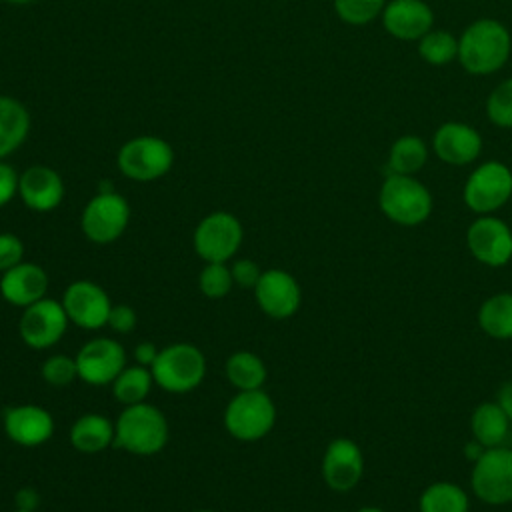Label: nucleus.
<instances>
[{"label": "nucleus", "mask_w": 512, "mask_h": 512, "mask_svg": "<svg viewBox=\"0 0 512 512\" xmlns=\"http://www.w3.org/2000/svg\"><path fill=\"white\" fill-rule=\"evenodd\" d=\"M482 150L480 134L462 122H446L434 134V152L436 156L454 166L470 164L478 158Z\"/></svg>", "instance_id": "nucleus-21"}, {"label": "nucleus", "mask_w": 512, "mask_h": 512, "mask_svg": "<svg viewBox=\"0 0 512 512\" xmlns=\"http://www.w3.org/2000/svg\"><path fill=\"white\" fill-rule=\"evenodd\" d=\"M154 382L172 394H184L200 386L206 374L202 350L190 342H174L162 348L150 366Z\"/></svg>", "instance_id": "nucleus-3"}, {"label": "nucleus", "mask_w": 512, "mask_h": 512, "mask_svg": "<svg viewBox=\"0 0 512 512\" xmlns=\"http://www.w3.org/2000/svg\"><path fill=\"white\" fill-rule=\"evenodd\" d=\"M228 382L238 390H258L266 382V366L254 352L240 350L228 356L224 366Z\"/></svg>", "instance_id": "nucleus-26"}, {"label": "nucleus", "mask_w": 512, "mask_h": 512, "mask_svg": "<svg viewBox=\"0 0 512 512\" xmlns=\"http://www.w3.org/2000/svg\"><path fill=\"white\" fill-rule=\"evenodd\" d=\"M488 118L502 128H512V78L498 84L486 102Z\"/></svg>", "instance_id": "nucleus-33"}, {"label": "nucleus", "mask_w": 512, "mask_h": 512, "mask_svg": "<svg viewBox=\"0 0 512 512\" xmlns=\"http://www.w3.org/2000/svg\"><path fill=\"white\" fill-rule=\"evenodd\" d=\"M130 222V204L114 192H98L82 210L80 228L94 244H110L118 240Z\"/></svg>", "instance_id": "nucleus-8"}, {"label": "nucleus", "mask_w": 512, "mask_h": 512, "mask_svg": "<svg viewBox=\"0 0 512 512\" xmlns=\"http://www.w3.org/2000/svg\"><path fill=\"white\" fill-rule=\"evenodd\" d=\"M418 52L428 64L442 66L458 56V42L444 30H430L420 38Z\"/></svg>", "instance_id": "nucleus-30"}, {"label": "nucleus", "mask_w": 512, "mask_h": 512, "mask_svg": "<svg viewBox=\"0 0 512 512\" xmlns=\"http://www.w3.org/2000/svg\"><path fill=\"white\" fill-rule=\"evenodd\" d=\"M254 298L266 316L284 320L298 312L302 290L290 272L270 268L262 272L258 284L254 286Z\"/></svg>", "instance_id": "nucleus-15"}, {"label": "nucleus", "mask_w": 512, "mask_h": 512, "mask_svg": "<svg viewBox=\"0 0 512 512\" xmlns=\"http://www.w3.org/2000/svg\"><path fill=\"white\" fill-rule=\"evenodd\" d=\"M196 512H214V510H196Z\"/></svg>", "instance_id": "nucleus-46"}, {"label": "nucleus", "mask_w": 512, "mask_h": 512, "mask_svg": "<svg viewBox=\"0 0 512 512\" xmlns=\"http://www.w3.org/2000/svg\"><path fill=\"white\" fill-rule=\"evenodd\" d=\"M378 206L388 220L402 226H416L428 220L432 212V196L416 178L388 174L378 194Z\"/></svg>", "instance_id": "nucleus-4"}, {"label": "nucleus", "mask_w": 512, "mask_h": 512, "mask_svg": "<svg viewBox=\"0 0 512 512\" xmlns=\"http://www.w3.org/2000/svg\"><path fill=\"white\" fill-rule=\"evenodd\" d=\"M510 56L508 30L490 18L472 22L458 40V58L470 74H490Z\"/></svg>", "instance_id": "nucleus-1"}, {"label": "nucleus", "mask_w": 512, "mask_h": 512, "mask_svg": "<svg viewBox=\"0 0 512 512\" xmlns=\"http://www.w3.org/2000/svg\"><path fill=\"white\" fill-rule=\"evenodd\" d=\"M2 424L6 436L24 448H34L48 442L54 432L52 414L38 404H18L6 408Z\"/></svg>", "instance_id": "nucleus-17"}, {"label": "nucleus", "mask_w": 512, "mask_h": 512, "mask_svg": "<svg viewBox=\"0 0 512 512\" xmlns=\"http://www.w3.org/2000/svg\"><path fill=\"white\" fill-rule=\"evenodd\" d=\"M480 328L498 340L512 338V292H498L486 298L478 310Z\"/></svg>", "instance_id": "nucleus-25"}, {"label": "nucleus", "mask_w": 512, "mask_h": 512, "mask_svg": "<svg viewBox=\"0 0 512 512\" xmlns=\"http://www.w3.org/2000/svg\"><path fill=\"white\" fill-rule=\"evenodd\" d=\"M232 278H234V284L242 286V288H252L258 284L260 276H262V270L260 266L254 262V260H248V258H242V260H236L232 266Z\"/></svg>", "instance_id": "nucleus-36"}, {"label": "nucleus", "mask_w": 512, "mask_h": 512, "mask_svg": "<svg viewBox=\"0 0 512 512\" xmlns=\"http://www.w3.org/2000/svg\"><path fill=\"white\" fill-rule=\"evenodd\" d=\"M512 196V172L500 162L480 164L464 184V202L472 212L490 214Z\"/></svg>", "instance_id": "nucleus-10"}, {"label": "nucleus", "mask_w": 512, "mask_h": 512, "mask_svg": "<svg viewBox=\"0 0 512 512\" xmlns=\"http://www.w3.org/2000/svg\"><path fill=\"white\" fill-rule=\"evenodd\" d=\"M40 372H42V378L48 384H52V386H68L70 382H74L78 378L76 358H72L68 354H54V356L44 360Z\"/></svg>", "instance_id": "nucleus-34"}, {"label": "nucleus", "mask_w": 512, "mask_h": 512, "mask_svg": "<svg viewBox=\"0 0 512 512\" xmlns=\"http://www.w3.org/2000/svg\"><path fill=\"white\" fill-rule=\"evenodd\" d=\"M418 508L420 512H468L470 502L462 486L454 482H434L420 494Z\"/></svg>", "instance_id": "nucleus-27"}, {"label": "nucleus", "mask_w": 512, "mask_h": 512, "mask_svg": "<svg viewBox=\"0 0 512 512\" xmlns=\"http://www.w3.org/2000/svg\"><path fill=\"white\" fill-rule=\"evenodd\" d=\"M18 180L20 174L16 170L0 160V208L6 206L16 194H18Z\"/></svg>", "instance_id": "nucleus-38"}, {"label": "nucleus", "mask_w": 512, "mask_h": 512, "mask_svg": "<svg viewBox=\"0 0 512 512\" xmlns=\"http://www.w3.org/2000/svg\"><path fill=\"white\" fill-rule=\"evenodd\" d=\"M62 306L72 324L84 330H98L106 326L112 302L100 284L76 280L64 290Z\"/></svg>", "instance_id": "nucleus-13"}, {"label": "nucleus", "mask_w": 512, "mask_h": 512, "mask_svg": "<svg viewBox=\"0 0 512 512\" xmlns=\"http://www.w3.org/2000/svg\"><path fill=\"white\" fill-rule=\"evenodd\" d=\"M510 418L504 410L494 402H482L474 408L470 418V428L474 440H478L484 448L504 446L510 438Z\"/></svg>", "instance_id": "nucleus-24"}, {"label": "nucleus", "mask_w": 512, "mask_h": 512, "mask_svg": "<svg viewBox=\"0 0 512 512\" xmlns=\"http://www.w3.org/2000/svg\"><path fill=\"white\" fill-rule=\"evenodd\" d=\"M158 348L152 344V342H140L136 348H134V358L140 366H152L156 356H158Z\"/></svg>", "instance_id": "nucleus-40"}, {"label": "nucleus", "mask_w": 512, "mask_h": 512, "mask_svg": "<svg viewBox=\"0 0 512 512\" xmlns=\"http://www.w3.org/2000/svg\"><path fill=\"white\" fill-rule=\"evenodd\" d=\"M276 422L274 400L262 390H240L224 410V428L242 442L264 438Z\"/></svg>", "instance_id": "nucleus-5"}, {"label": "nucleus", "mask_w": 512, "mask_h": 512, "mask_svg": "<svg viewBox=\"0 0 512 512\" xmlns=\"http://www.w3.org/2000/svg\"><path fill=\"white\" fill-rule=\"evenodd\" d=\"M10 4H30V2H36V0H6Z\"/></svg>", "instance_id": "nucleus-44"}, {"label": "nucleus", "mask_w": 512, "mask_h": 512, "mask_svg": "<svg viewBox=\"0 0 512 512\" xmlns=\"http://www.w3.org/2000/svg\"><path fill=\"white\" fill-rule=\"evenodd\" d=\"M14 512H36V510H20V508H16Z\"/></svg>", "instance_id": "nucleus-45"}, {"label": "nucleus", "mask_w": 512, "mask_h": 512, "mask_svg": "<svg viewBox=\"0 0 512 512\" xmlns=\"http://www.w3.org/2000/svg\"><path fill=\"white\" fill-rule=\"evenodd\" d=\"M38 502H40V494L34 488H30V486L18 488L16 494H14V504L20 510H36Z\"/></svg>", "instance_id": "nucleus-39"}, {"label": "nucleus", "mask_w": 512, "mask_h": 512, "mask_svg": "<svg viewBox=\"0 0 512 512\" xmlns=\"http://www.w3.org/2000/svg\"><path fill=\"white\" fill-rule=\"evenodd\" d=\"M472 492L490 506L512 502V448H486L474 462Z\"/></svg>", "instance_id": "nucleus-7"}, {"label": "nucleus", "mask_w": 512, "mask_h": 512, "mask_svg": "<svg viewBox=\"0 0 512 512\" xmlns=\"http://www.w3.org/2000/svg\"><path fill=\"white\" fill-rule=\"evenodd\" d=\"M68 324L70 320L62 302L42 298L24 308L18 322V332L26 346L34 350H46L60 342Z\"/></svg>", "instance_id": "nucleus-11"}, {"label": "nucleus", "mask_w": 512, "mask_h": 512, "mask_svg": "<svg viewBox=\"0 0 512 512\" xmlns=\"http://www.w3.org/2000/svg\"><path fill=\"white\" fill-rule=\"evenodd\" d=\"M358 512H384L382 508H376V506H366V508H360Z\"/></svg>", "instance_id": "nucleus-43"}, {"label": "nucleus", "mask_w": 512, "mask_h": 512, "mask_svg": "<svg viewBox=\"0 0 512 512\" xmlns=\"http://www.w3.org/2000/svg\"><path fill=\"white\" fill-rule=\"evenodd\" d=\"M466 242L472 256L486 266H504L512 258V230L496 216L476 218L466 232Z\"/></svg>", "instance_id": "nucleus-14"}, {"label": "nucleus", "mask_w": 512, "mask_h": 512, "mask_svg": "<svg viewBox=\"0 0 512 512\" xmlns=\"http://www.w3.org/2000/svg\"><path fill=\"white\" fill-rule=\"evenodd\" d=\"M116 162L126 178L152 182L170 172L174 150L160 136H136L120 146Z\"/></svg>", "instance_id": "nucleus-6"}, {"label": "nucleus", "mask_w": 512, "mask_h": 512, "mask_svg": "<svg viewBox=\"0 0 512 512\" xmlns=\"http://www.w3.org/2000/svg\"><path fill=\"white\" fill-rule=\"evenodd\" d=\"M116 440L114 424L102 414H84L70 428V444L84 454H98Z\"/></svg>", "instance_id": "nucleus-23"}, {"label": "nucleus", "mask_w": 512, "mask_h": 512, "mask_svg": "<svg viewBox=\"0 0 512 512\" xmlns=\"http://www.w3.org/2000/svg\"><path fill=\"white\" fill-rule=\"evenodd\" d=\"M106 326H110L118 334L132 332V328L136 326V312H134V308L128 306V304H116V306L112 304Z\"/></svg>", "instance_id": "nucleus-37"}, {"label": "nucleus", "mask_w": 512, "mask_h": 512, "mask_svg": "<svg viewBox=\"0 0 512 512\" xmlns=\"http://www.w3.org/2000/svg\"><path fill=\"white\" fill-rule=\"evenodd\" d=\"M334 10L348 24H366L384 10V0H334Z\"/></svg>", "instance_id": "nucleus-32"}, {"label": "nucleus", "mask_w": 512, "mask_h": 512, "mask_svg": "<svg viewBox=\"0 0 512 512\" xmlns=\"http://www.w3.org/2000/svg\"><path fill=\"white\" fill-rule=\"evenodd\" d=\"M496 404L504 410V414L510 418L512 422V380L504 382L498 392H496Z\"/></svg>", "instance_id": "nucleus-41"}, {"label": "nucleus", "mask_w": 512, "mask_h": 512, "mask_svg": "<svg viewBox=\"0 0 512 512\" xmlns=\"http://www.w3.org/2000/svg\"><path fill=\"white\" fill-rule=\"evenodd\" d=\"M114 428V444L136 456H152L168 442V420L164 412L146 402L126 406L114 422Z\"/></svg>", "instance_id": "nucleus-2"}, {"label": "nucleus", "mask_w": 512, "mask_h": 512, "mask_svg": "<svg viewBox=\"0 0 512 512\" xmlns=\"http://www.w3.org/2000/svg\"><path fill=\"white\" fill-rule=\"evenodd\" d=\"M30 124L26 106L12 96L0 94V160L24 144Z\"/></svg>", "instance_id": "nucleus-22"}, {"label": "nucleus", "mask_w": 512, "mask_h": 512, "mask_svg": "<svg viewBox=\"0 0 512 512\" xmlns=\"http://www.w3.org/2000/svg\"><path fill=\"white\" fill-rule=\"evenodd\" d=\"M244 230L240 220L224 210L204 216L192 236L194 252L204 262H228L240 248Z\"/></svg>", "instance_id": "nucleus-9"}, {"label": "nucleus", "mask_w": 512, "mask_h": 512, "mask_svg": "<svg viewBox=\"0 0 512 512\" xmlns=\"http://www.w3.org/2000/svg\"><path fill=\"white\" fill-rule=\"evenodd\" d=\"M428 158V148L418 136H402L390 148L388 170L390 174L412 176L418 172Z\"/></svg>", "instance_id": "nucleus-29"}, {"label": "nucleus", "mask_w": 512, "mask_h": 512, "mask_svg": "<svg viewBox=\"0 0 512 512\" xmlns=\"http://www.w3.org/2000/svg\"><path fill=\"white\" fill-rule=\"evenodd\" d=\"M48 292V274L34 262H20L10 270L2 272L0 294L12 306L26 308L42 298Z\"/></svg>", "instance_id": "nucleus-19"}, {"label": "nucleus", "mask_w": 512, "mask_h": 512, "mask_svg": "<svg viewBox=\"0 0 512 512\" xmlns=\"http://www.w3.org/2000/svg\"><path fill=\"white\" fill-rule=\"evenodd\" d=\"M364 472V456L360 446L350 438H334L322 456V478L334 492H350L356 488Z\"/></svg>", "instance_id": "nucleus-16"}, {"label": "nucleus", "mask_w": 512, "mask_h": 512, "mask_svg": "<svg viewBox=\"0 0 512 512\" xmlns=\"http://www.w3.org/2000/svg\"><path fill=\"white\" fill-rule=\"evenodd\" d=\"M18 194L30 210L50 212L58 208L64 198V182L54 168L36 164L20 174Z\"/></svg>", "instance_id": "nucleus-18"}, {"label": "nucleus", "mask_w": 512, "mask_h": 512, "mask_svg": "<svg viewBox=\"0 0 512 512\" xmlns=\"http://www.w3.org/2000/svg\"><path fill=\"white\" fill-rule=\"evenodd\" d=\"M76 358L78 378L92 386L112 384L116 376L126 368V352L114 338L88 340Z\"/></svg>", "instance_id": "nucleus-12"}, {"label": "nucleus", "mask_w": 512, "mask_h": 512, "mask_svg": "<svg viewBox=\"0 0 512 512\" xmlns=\"http://www.w3.org/2000/svg\"><path fill=\"white\" fill-rule=\"evenodd\" d=\"M24 260V242L10 232L0 234V272L10 270L12 266Z\"/></svg>", "instance_id": "nucleus-35"}, {"label": "nucleus", "mask_w": 512, "mask_h": 512, "mask_svg": "<svg viewBox=\"0 0 512 512\" xmlns=\"http://www.w3.org/2000/svg\"><path fill=\"white\" fill-rule=\"evenodd\" d=\"M384 28L400 40H416L432 30V10L422 0H392L382 10Z\"/></svg>", "instance_id": "nucleus-20"}, {"label": "nucleus", "mask_w": 512, "mask_h": 512, "mask_svg": "<svg viewBox=\"0 0 512 512\" xmlns=\"http://www.w3.org/2000/svg\"><path fill=\"white\" fill-rule=\"evenodd\" d=\"M232 284H234L232 270L226 262H206V266L198 276L200 292L212 300L224 298L232 290Z\"/></svg>", "instance_id": "nucleus-31"}, {"label": "nucleus", "mask_w": 512, "mask_h": 512, "mask_svg": "<svg viewBox=\"0 0 512 512\" xmlns=\"http://www.w3.org/2000/svg\"><path fill=\"white\" fill-rule=\"evenodd\" d=\"M484 450H486V448H484L478 440H474V438H472V440L464 446V456H468V460L476 462Z\"/></svg>", "instance_id": "nucleus-42"}, {"label": "nucleus", "mask_w": 512, "mask_h": 512, "mask_svg": "<svg viewBox=\"0 0 512 512\" xmlns=\"http://www.w3.org/2000/svg\"><path fill=\"white\" fill-rule=\"evenodd\" d=\"M152 384L154 378L148 366H126L112 382V394L124 406H132L146 400Z\"/></svg>", "instance_id": "nucleus-28"}]
</instances>
